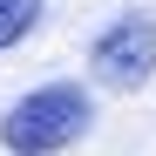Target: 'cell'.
<instances>
[{
    "instance_id": "cell-1",
    "label": "cell",
    "mask_w": 156,
    "mask_h": 156,
    "mask_svg": "<svg viewBox=\"0 0 156 156\" xmlns=\"http://www.w3.org/2000/svg\"><path fill=\"white\" fill-rule=\"evenodd\" d=\"M88 122H95V95L82 82H48V88H27L0 115V143L14 156H61L88 136Z\"/></svg>"
},
{
    "instance_id": "cell-2",
    "label": "cell",
    "mask_w": 156,
    "mask_h": 156,
    "mask_svg": "<svg viewBox=\"0 0 156 156\" xmlns=\"http://www.w3.org/2000/svg\"><path fill=\"white\" fill-rule=\"evenodd\" d=\"M88 68H95L102 88L136 95L149 75H156V14H122V20H109V27L95 34V48H88Z\"/></svg>"
},
{
    "instance_id": "cell-3",
    "label": "cell",
    "mask_w": 156,
    "mask_h": 156,
    "mask_svg": "<svg viewBox=\"0 0 156 156\" xmlns=\"http://www.w3.org/2000/svg\"><path fill=\"white\" fill-rule=\"evenodd\" d=\"M34 20H41V0H0V55L27 41Z\"/></svg>"
}]
</instances>
